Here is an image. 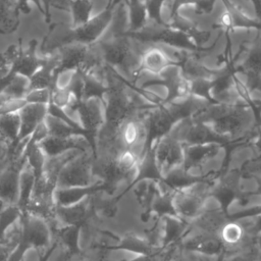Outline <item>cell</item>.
I'll use <instances>...</instances> for the list:
<instances>
[{
    "instance_id": "6da1fadb",
    "label": "cell",
    "mask_w": 261,
    "mask_h": 261,
    "mask_svg": "<svg viewBox=\"0 0 261 261\" xmlns=\"http://www.w3.org/2000/svg\"><path fill=\"white\" fill-rule=\"evenodd\" d=\"M19 222L18 239L8 257V261H23L30 250L48 248L51 241V227L46 219L24 211L21 213Z\"/></svg>"
},
{
    "instance_id": "7a4b0ae2",
    "label": "cell",
    "mask_w": 261,
    "mask_h": 261,
    "mask_svg": "<svg viewBox=\"0 0 261 261\" xmlns=\"http://www.w3.org/2000/svg\"><path fill=\"white\" fill-rule=\"evenodd\" d=\"M215 180H201L187 188L174 191L173 206L177 216L188 222L197 218L211 200L210 191Z\"/></svg>"
},
{
    "instance_id": "3957f363",
    "label": "cell",
    "mask_w": 261,
    "mask_h": 261,
    "mask_svg": "<svg viewBox=\"0 0 261 261\" xmlns=\"http://www.w3.org/2000/svg\"><path fill=\"white\" fill-rule=\"evenodd\" d=\"M111 15L112 11L111 8H109L93 16L86 23L77 28H70L69 31L57 42L48 46L47 50L52 52L58 47L71 43H80L84 45H92L96 43L106 32L111 20Z\"/></svg>"
},
{
    "instance_id": "277c9868",
    "label": "cell",
    "mask_w": 261,
    "mask_h": 261,
    "mask_svg": "<svg viewBox=\"0 0 261 261\" xmlns=\"http://www.w3.org/2000/svg\"><path fill=\"white\" fill-rule=\"evenodd\" d=\"M94 154L92 151L83 152L63 165L56 180V188L86 187L98 179L93 173Z\"/></svg>"
},
{
    "instance_id": "5b68a950",
    "label": "cell",
    "mask_w": 261,
    "mask_h": 261,
    "mask_svg": "<svg viewBox=\"0 0 261 261\" xmlns=\"http://www.w3.org/2000/svg\"><path fill=\"white\" fill-rule=\"evenodd\" d=\"M243 194V172L239 167L228 168L219 175L210 191V199L225 213H230L232 203H239Z\"/></svg>"
},
{
    "instance_id": "8992f818",
    "label": "cell",
    "mask_w": 261,
    "mask_h": 261,
    "mask_svg": "<svg viewBox=\"0 0 261 261\" xmlns=\"http://www.w3.org/2000/svg\"><path fill=\"white\" fill-rule=\"evenodd\" d=\"M150 150L162 177L182 165L185 146L167 133L153 139Z\"/></svg>"
},
{
    "instance_id": "52a82bcc",
    "label": "cell",
    "mask_w": 261,
    "mask_h": 261,
    "mask_svg": "<svg viewBox=\"0 0 261 261\" xmlns=\"http://www.w3.org/2000/svg\"><path fill=\"white\" fill-rule=\"evenodd\" d=\"M27 159L22 155L20 158L9 161L0 170V200L5 206L16 205L19 190V174Z\"/></svg>"
},
{
    "instance_id": "ba28073f",
    "label": "cell",
    "mask_w": 261,
    "mask_h": 261,
    "mask_svg": "<svg viewBox=\"0 0 261 261\" xmlns=\"http://www.w3.org/2000/svg\"><path fill=\"white\" fill-rule=\"evenodd\" d=\"M75 114L82 127L96 139V135L105 122V103L100 98L83 100L76 107Z\"/></svg>"
},
{
    "instance_id": "9c48e42d",
    "label": "cell",
    "mask_w": 261,
    "mask_h": 261,
    "mask_svg": "<svg viewBox=\"0 0 261 261\" xmlns=\"http://www.w3.org/2000/svg\"><path fill=\"white\" fill-rule=\"evenodd\" d=\"M94 196H91L75 205L67 207L55 206V219L59 220L63 225H76L83 228L87 225L90 219L98 214L94 202Z\"/></svg>"
},
{
    "instance_id": "30bf717a",
    "label": "cell",
    "mask_w": 261,
    "mask_h": 261,
    "mask_svg": "<svg viewBox=\"0 0 261 261\" xmlns=\"http://www.w3.org/2000/svg\"><path fill=\"white\" fill-rule=\"evenodd\" d=\"M179 246L185 250L213 257H217L224 252V246L219 236L194 231L189 228Z\"/></svg>"
},
{
    "instance_id": "8fae6325",
    "label": "cell",
    "mask_w": 261,
    "mask_h": 261,
    "mask_svg": "<svg viewBox=\"0 0 261 261\" xmlns=\"http://www.w3.org/2000/svg\"><path fill=\"white\" fill-rule=\"evenodd\" d=\"M46 158L56 157L69 151L89 152L92 151V147L88 140L83 136H73L68 138H59L48 135L41 142L38 143Z\"/></svg>"
},
{
    "instance_id": "7c38bea8",
    "label": "cell",
    "mask_w": 261,
    "mask_h": 261,
    "mask_svg": "<svg viewBox=\"0 0 261 261\" xmlns=\"http://www.w3.org/2000/svg\"><path fill=\"white\" fill-rule=\"evenodd\" d=\"M116 244H97L100 248L107 252L111 251H123L126 253L134 254L135 256L140 255H152L158 253L163 248L153 246L144 236H139L135 232L128 231L121 237H117Z\"/></svg>"
},
{
    "instance_id": "4fadbf2b",
    "label": "cell",
    "mask_w": 261,
    "mask_h": 261,
    "mask_svg": "<svg viewBox=\"0 0 261 261\" xmlns=\"http://www.w3.org/2000/svg\"><path fill=\"white\" fill-rule=\"evenodd\" d=\"M17 112L20 118V128L14 146L8 151V160L16 145L21 141L29 139L35 128L45 119L48 114V105L27 103Z\"/></svg>"
},
{
    "instance_id": "5bb4252c",
    "label": "cell",
    "mask_w": 261,
    "mask_h": 261,
    "mask_svg": "<svg viewBox=\"0 0 261 261\" xmlns=\"http://www.w3.org/2000/svg\"><path fill=\"white\" fill-rule=\"evenodd\" d=\"M99 193H105V187L101 180H97L96 182L86 187L56 188L53 193V201L55 206L67 207L75 205Z\"/></svg>"
},
{
    "instance_id": "9a60e30c",
    "label": "cell",
    "mask_w": 261,
    "mask_h": 261,
    "mask_svg": "<svg viewBox=\"0 0 261 261\" xmlns=\"http://www.w3.org/2000/svg\"><path fill=\"white\" fill-rule=\"evenodd\" d=\"M141 208L140 218L143 222H149L152 219L151 208L156 196L161 192L159 181L154 179H142L134 184L130 190Z\"/></svg>"
},
{
    "instance_id": "2e32d148",
    "label": "cell",
    "mask_w": 261,
    "mask_h": 261,
    "mask_svg": "<svg viewBox=\"0 0 261 261\" xmlns=\"http://www.w3.org/2000/svg\"><path fill=\"white\" fill-rule=\"evenodd\" d=\"M82 227L76 225H62L59 227H53L51 230L55 236L57 245H61L64 248L63 261L70 260L72 257L83 256V250L80 246V237Z\"/></svg>"
},
{
    "instance_id": "e0dca14e",
    "label": "cell",
    "mask_w": 261,
    "mask_h": 261,
    "mask_svg": "<svg viewBox=\"0 0 261 261\" xmlns=\"http://www.w3.org/2000/svg\"><path fill=\"white\" fill-rule=\"evenodd\" d=\"M37 41H31L28 49L23 50L21 47L19 53L14 59L11 68L15 73L30 79L42 65L43 57L37 54Z\"/></svg>"
},
{
    "instance_id": "ac0fdd59",
    "label": "cell",
    "mask_w": 261,
    "mask_h": 261,
    "mask_svg": "<svg viewBox=\"0 0 261 261\" xmlns=\"http://www.w3.org/2000/svg\"><path fill=\"white\" fill-rule=\"evenodd\" d=\"M58 66V57L55 52L43 57V63L40 68L29 79L30 90L33 89H52L56 81V68ZM29 90V91H30Z\"/></svg>"
},
{
    "instance_id": "d6986e66",
    "label": "cell",
    "mask_w": 261,
    "mask_h": 261,
    "mask_svg": "<svg viewBox=\"0 0 261 261\" xmlns=\"http://www.w3.org/2000/svg\"><path fill=\"white\" fill-rule=\"evenodd\" d=\"M162 247L179 244L186 234L190 222L175 216H162Z\"/></svg>"
},
{
    "instance_id": "ffe728a7",
    "label": "cell",
    "mask_w": 261,
    "mask_h": 261,
    "mask_svg": "<svg viewBox=\"0 0 261 261\" xmlns=\"http://www.w3.org/2000/svg\"><path fill=\"white\" fill-rule=\"evenodd\" d=\"M35 188V175L33 169L25 161L22 166L19 174V190H18V199H17V207L20 209L21 213L28 211L29 206L32 202L33 194Z\"/></svg>"
},
{
    "instance_id": "44dd1931",
    "label": "cell",
    "mask_w": 261,
    "mask_h": 261,
    "mask_svg": "<svg viewBox=\"0 0 261 261\" xmlns=\"http://www.w3.org/2000/svg\"><path fill=\"white\" fill-rule=\"evenodd\" d=\"M17 0H0V34L7 35L17 30L19 13Z\"/></svg>"
},
{
    "instance_id": "7402d4cb",
    "label": "cell",
    "mask_w": 261,
    "mask_h": 261,
    "mask_svg": "<svg viewBox=\"0 0 261 261\" xmlns=\"http://www.w3.org/2000/svg\"><path fill=\"white\" fill-rule=\"evenodd\" d=\"M20 128L18 112H11L0 116V138L8 145V151L14 146Z\"/></svg>"
},
{
    "instance_id": "603a6c76",
    "label": "cell",
    "mask_w": 261,
    "mask_h": 261,
    "mask_svg": "<svg viewBox=\"0 0 261 261\" xmlns=\"http://www.w3.org/2000/svg\"><path fill=\"white\" fill-rule=\"evenodd\" d=\"M69 12L71 14L70 28H77L97 15L94 0H71Z\"/></svg>"
},
{
    "instance_id": "cb8c5ba5",
    "label": "cell",
    "mask_w": 261,
    "mask_h": 261,
    "mask_svg": "<svg viewBox=\"0 0 261 261\" xmlns=\"http://www.w3.org/2000/svg\"><path fill=\"white\" fill-rule=\"evenodd\" d=\"M170 62L165 54L153 42L151 46L144 51L141 58L142 68L156 74H158Z\"/></svg>"
},
{
    "instance_id": "d4e9b609",
    "label": "cell",
    "mask_w": 261,
    "mask_h": 261,
    "mask_svg": "<svg viewBox=\"0 0 261 261\" xmlns=\"http://www.w3.org/2000/svg\"><path fill=\"white\" fill-rule=\"evenodd\" d=\"M30 90V80L23 75L15 74L9 84L0 93V104L16 99H24Z\"/></svg>"
},
{
    "instance_id": "484cf974",
    "label": "cell",
    "mask_w": 261,
    "mask_h": 261,
    "mask_svg": "<svg viewBox=\"0 0 261 261\" xmlns=\"http://www.w3.org/2000/svg\"><path fill=\"white\" fill-rule=\"evenodd\" d=\"M173 194L174 191H161L155 198L152 208H151V215L152 219L162 216H175L178 217L174 206H173Z\"/></svg>"
},
{
    "instance_id": "4316f807",
    "label": "cell",
    "mask_w": 261,
    "mask_h": 261,
    "mask_svg": "<svg viewBox=\"0 0 261 261\" xmlns=\"http://www.w3.org/2000/svg\"><path fill=\"white\" fill-rule=\"evenodd\" d=\"M21 211L17 205L5 206L0 211V243H7V230L20 219Z\"/></svg>"
},
{
    "instance_id": "83f0119b",
    "label": "cell",
    "mask_w": 261,
    "mask_h": 261,
    "mask_svg": "<svg viewBox=\"0 0 261 261\" xmlns=\"http://www.w3.org/2000/svg\"><path fill=\"white\" fill-rule=\"evenodd\" d=\"M260 250L257 247V243H251L242 249L224 255L223 261H259Z\"/></svg>"
},
{
    "instance_id": "f1b7e54d",
    "label": "cell",
    "mask_w": 261,
    "mask_h": 261,
    "mask_svg": "<svg viewBox=\"0 0 261 261\" xmlns=\"http://www.w3.org/2000/svg\"><path fill=\"white\" fill-rule=\"evenodd\" d=\"M158 76L160 81L169 85L171 90H173L175 85L184 77L182 67L180 64L169 63L158 73Z\"/></svg>"
},
{
    "instance_id": "f546056e",
    "label": "cell",
    "mask_w": 261,
    "mask_h": 261,
    "mask_svg": "<svg viewBox=\"0 0 261 261\" xmlns=\"http://www.w3.org/2000/svg\"><path fill=\"white\" fill-rule=\"evenodd\" d=\"M29 2H34L35 5L39 8L41 13L45 16V19L47 22L50 21L51 16L49 12V8L51 6V0H17V11L18 13H30L31 8L29 6Z\"/></svg>"
},
{
    "instance_id": "4dcf8cb0",
    "label": "cell",
    "mask_w": 261,
    "mask_h": 261,
    "mask_svg": "<svg viewBox=\"0 0 261 261\" xmlns=\"http://www.w3.org/2000/svg\"><path fill=\"white\" fill-rule=\"evenodd\" d=\"M216 259L217 257L207 256V255L185 250L178 244L170 261H216Z\"/></svg>"
},
{
    "instance_id": "1f68e13d",
    "label": "cell",
    "mask_w": 261,
    "mask_h": 261,
    "mask_svg": "<svg viewBox=\"0 0 261 261\" xmlns=\"http://www.w3.org/2000/svg\"><path fill=\"white\" fill-rule=\"evenodd\" d=\"M24 100L30 104H46L51 101V89H33L24 96Z\"/></svg>"
},
{
    "instance_id": "d6a6232c",
    "label": "cell",
    "mask_w": 261,
    "mask_h": 261,
    "mask_svg": "<svg viewBox=\"0 0 261 261\" xmlns=\"http://www.w3.org/2000/svg\"><path fill=\"white\" fill-rule=\"evenodd\" d=\"M260 214H261V202L252 204L250 206H246L234 212H230L228 214V218L232 221H239V220L251 218Z\"/></svg>"
},
{
    "instance_id": "836d02e7",
    "label": "cell",
    "mask_w": 261,
    "mask_h": 261,
    "mask_svg": "<svg viewBox=\"0 0 261 261\" xmlns=\"http://www.w3.org/2000/svg\"><path fill=\"white\" fill-rule=\"evenodd\" d=\"M239 168L243 173H250L261 176V156H257L246 161Z\"/></svg>"
},
{
    "instance_id": "e575fe53",
    "label": "cell",
    "mask_w": 261,
    "mask_h": 261,
    "mask_svg": "<svg viewBox=\"0 0 261 261\" xmlns=\"http://www.w3.org/2000/svg\"><path fill=\"white\" fill-rule=\"evenodd\" d=\"M27 102L24 99H16V100H10L7 102H4L0 104V116L18 111L23 105H25Z\"/></svg>"
},
{
    "instance_id": "d590c367",
    "label": "cell",
    "mask_w": 261,
    "mask_h": 261,
    "mask_svg": "<svg viewBox=\"0 0 261 261\" xmlns=\"http://www.w3.org/2000/svg\"><path fill=\"white\" fill-rule=\"evenodd\" d=\"M93 249L96 250L95 255H92V256H89V257H85L81 261H109V259H108V253L109 252L103 250L97 244L93 245Z\"/></svg>"
},
{
    "instance_id": "8d00e7d4",
    "label": "cell",
    "mask_w": 261,
    "mask_h": 261,
    "mask_svg": "<svg viewBox=\"0 0 261 261\" xmlns=\"http://www.w3.org/2000/svg\"><path fill=\"white\" fill-rule=\"evenodd\" d=\"M57 248V243L54 242L51 244L50 247L47 248V250L42 254V255H39V259L38 261H48L50 259V257L52 256V254L54 253V251L56 250ZM24 261V260H23Z\"/></svg>"
},
{
    "instance_id": "74e56055",
    "label": "cell",
    "mask_w": 261,
    "mask_h": 261,
    "mask_svg": "<svg viewBox=\"0 0 261 261\" xmlns=\"http://www.w3.org/2000/svg\"><path fill=\"white\" fill-rule=\"evenodd\" d=\"M8 145L0 138V163L1 162H4V161H7L9 162L8 160Z\"/></svg>"
},
{
    "instance_id": "f35d334b",
    "label": "cell",
    "mask_w": 261,
    "mask_h": 261,
    "mask_svg": "<svg viewBox=\"0 0 261 261\" xmlns=\"http://www.w3.org/2000/svg\"><path fill=\"white\" fill-rule=\"evenodd\" d=\"M12 249L6 244L0 243V261H8V257L11 253Z\"/></svg>"
},
{
    "instance_id": "ab89813d",
    "label": "cell",
    "mask_w": 261,
    "mask_h": 261,
    "mask_svg": "<svg viewBox=\"0 0 261 261\" xmlns=\"http://www.w3.org/2000/svg\"><path fill=\"white\" fill-rule=\"evenodd\" d=\"M256 243H257V247H258V249L260 250V252H261V234H259L258 237H257V241H256Z\"/></svg>"
},
{
    "instance_id": "60d3db41",
    "label": "cell",
    "mask_w": 261,
    "mask_h": 261,
    "mask_svg": "<svg viewBox=\"0 0 261 261\" xmlns=\"http://www.w3.org/2000/svg\"><path fill=\"white\" fill-rule=\"evenodd\" d=\"M4 207H5V205H4V204L2 203V201L0 200V211H1V210H2Z\"/></svg>"
},
{
    "instance_id": "b9f144b4",
    "label": "cell",
    "mask_w": 261,
    "mask_h": 261,
    "mask_svg": "<svg viewBox=\"0 0 261 261\" xmlns=\"http://www.w3.org/2000/svg\"><path fill=\"white\" fill-rule=\"evenodd\" d=\"M259 261H261V252H260V256H259Z\"/></svg>"
}]
</instances>
